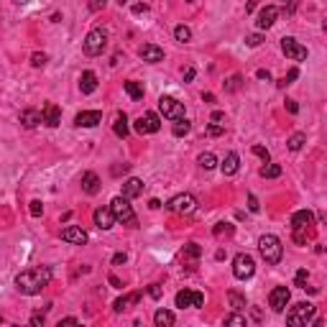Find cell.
Listing matches in <instances>:
<instances>
[{
  "label": "cell",
  "instance_id": "bcb514c9",
  "mask_svg": "<svg viewBox=\"0 0 327 327\" xmlns=\"http://www.w3.org/2000/svg\"><path fill=\"white\" fill-rule=\"evenodd\" d=\"M248 210H251V212H261V205H258L256 194H248Z\"/></svg>",
  "mask_w": 327,
  "mask_h": 327
},
{
  "label": "cell",
  "instance_id": "003e7915",
  "mask_svg": "<svg viewBox=\"0 0 327 327\" xmlns=\"http://www.w3.org/2000/svg\"><path fill=\"white\" fill-rule=\"evenodd\" d=\"M0 322H3V317H0Z\"/></svg>",
  "mask_w": 327,
  "mask_h": 327
},
{
  "label": "cell",
  "instance_id": "60d3db41",
  "mask_svg": "<svg viewBox=\"0 0 327 327\" xmlns=\"http://www.w3.org/2000/svg\"><path fill=\"white\" fill-rule=\"evenodd\" d=\"M251 151H253V153H256V156H258V159L264 161V164H266V161H271V153H268V149H264V146H253Z\"/></svg>",
  "mask_w": 327,
  "mask_h": 327
},
{
  "label": "cell",
  "instance_id": "d590c367",
  "mask_svg": "<svg viewBox=\"0 0 327 327\" xmlns=\"http://www.w3.org/2000/svg\"><path fill=\"white\" fill-rule=\"evenodd\" d=\"M307 279H309L307 268H299L297 276H294V286H299V289H307Z\"/></svg>",
  "mask_w": 327,
  "mask_h": 327
},
{
  "label": "cell",
  "instance_id": "7dc6e473",
  "mask_svg": "<svg viewBox=\"0 0 327 327\" xmlns=\"http://www.w3.org/2000/svg\"><path fill=\"white\" fill-rule=\"evenodd\" d=\"M149 294H151L153 299H161V286H159V284H151V286H149Z\"/></svg>",
  "mask_w": 327,
  "mask_h": 327
},
{
  "label": "cell",
  "instance_id": "836d02e7",
  "mask_svg": "<svg viewBox=\"0 0 327 327\" xmlns=\"http://www.w3.org/2000/svg\"><path fill=\"white\" fill-rule=\"evenodd\" d=\"M240 82H243V77H240V74L228 77V80H225V92H235V89L240 87Z\"/></svg>",
  "mask_w": 327,
  "mask_h": 327
},
{
  "label": "cell",
  "instance_id": "5b68a950",
  "mask_svg": "<svg viewBox=\"0 0 327 327\" xmlns=\"http://www.w3.org/2000/svg\"><path fill=\"white\" fill-rule=\"evenodd\" d=\"M85 54L87 57H100L102 51H105V46H108V31L105 29H92L87 33V38H85Z\"/></svg>",
  "mask_w": 327,
  "mask_h": 327
},
{
  "label": "cell",
  "instance_id": "cb8c5ba5",
  "mask_svg": "<svg viewBox=\"0 0 327 327\" xmlns=\"http://www.w3.org/2000/svg\"><path fill=\"white\" fill-rule=\"evenodd\" d=\"M312 222H315V215H312L309 210H297V212L292 215V228H294V230H299V228H309Z\"/></svg>",
  "mask_w": 327,
  "mask_h": 327
},
{
  "label": "cell",
  "instance_id": "ab89813d",
  "mask_svg": "<svg viewBox=\"0 0 327 327\" xmlns=\"http://www.w3.org/2000/svg\"><path fill=\"white\" fill-rule=\"evenodd\" d=\"M261 44H264V36H261V33H251V36H245V46L256 49V46H261Z\"/></svg>",
  "mask_w": 327,
  "mask_h": 327
},
{
  "label": "cell",
  "instance_id": "52a82bcc",
  "mask_svg": "<svg viewBox=\"0 0 327 327\" xmlns=\"http://www.w3.org/2000/svg\"><path fill=\"white\" fill-rule=\"evenodd\" d=\"M166 210H172V212H179V215H189L197 210V200L192 197V194H177V197H172L166 202Z\"/></svg>",
  "mask_w": 327,
  "mask_h": 327
},
{
  "label": "cell",
  "instance_id": "d6986e66",
  "mask_svg": "<svg viewBox=\"0 0 327 327\" xmlns=\"http://www.w3.org/2000/svg\"><path fill=\"white\" fill-rule=\"evenodd\" d=\"M220 169H222V174H225V177H233L240 169V156L235 153V151H228L225 159L220 161Z\"/></svg>",
  "mask_w": 327,
  "mask_h": 327
},
{
  "label": "cell",
  "instance_id": "ba28073f",
  "mask_svg": "<svg viewBox=\"0 0 327 327\" xmlns=\"http://www.w3.org/2000/svg\"><path fill=\"white\" fill-rule=\"evenodd\" d=\"M159 110H161L164 118H169V120H179V118H184V105H181L177 97H169V95L159 97Z\"/></svg>",
  "mask_w": 327,
  "mask_h": 327
},
{
  "label": "cell",
  "instance_id": "ee69618b",
  "mask_svg": "<svg viewBox=\"0 0 327 327\" xmlns=\"http://www.w3.org/2000/svg\"><path fill=\"white\" fill-rule=\"evenodd\" d=\"M31 64H33V67H44V64H46V54H44V51H36V54L31 57Z\"/></svg>",
  "mask_w": 327,
  "mask_h": 327
},
{
  "label": "cell",
  "instance_id": "44dd1931",
  "mask_svg": "<svg viewBox=\"0 0 327 327\" xmlns=\"http://www.w3.org/2000/svg\"><path fill=\"white\" fill-rule=\"evenodd\" d=\"M38 123H44L41 110H36V108H26V110L21 113V125H23V128H36Z\"/></svg>",
  "mask_w": 327,
  "mask_h": 327
},
{
  "label": "cell",
  "instance_id": "7bdbcfd3",
  "mask_svg": "<svg viewBox=\"0 0 327 327\" xmlns=\"http://www.w3.org/2000/svg\"><path fill=\"white\" fill-rule=\"evenodd\" d=\"M222 133H225V128H222L220 123H210V125H207V136H222Z\"/></svg>",
  "mask_w": 327,
  "mask_h": 327
},
{
  "label": "cell",
  "instance_id": "db71d44e",
  "mask_svg": "<svg viewBox=\"0 0 327 327\" xmlns=\"http://www.w3.org/2000/svg\"><path fill=\"white\" fill-rule=\"evenodd\" d=\"M128 172V164H123V166H113V177H120V174H125Z\"/></svg>",
  "mask_w": 327,
  "mask_h": 327
},
{
  "label": "cell",
  "instance_id": "816d5d0a",
  "mask_svg": "<svg viewBox=\"0 0 327 327\" xmlns=\"http://www.w3.org/2000/svg\"><path fill=\"white\" fill-rule=\"evenodd\" d=\"M125 261H128L125 253H115V256H113V266H120V264H125Z\"/></svg>",
  "mask_w": 327,
  "mask_h": 327
},
{
  "label": "cell",
  "instance_id": "d6a6232c",
  "mask_svg": "<svg viewBox=\"0 0 327 327\" xmlns=\"http://www.w3.org/2000/svg\"><path fill=\"white\" fill-rule=\"evenodd\" d=\"M174 38L181 41V44H187V41H192V31L187 29V26H177V29H174Z\"/></svg>",
  "mask_w": 327,
  "mask_h": 327
},
{
  "label": "cell",
  "instance_id": "d4e9b609",
  "mask_svg": "<svg viewBox=\"0 0 327 327\" xmlns=\"http://www.w3.org/2000/svg\"><path fill=\"white\" fill-rule=\"evenodd\" d=\"M153 322H156V327H172L177 322V317H174V312H169V309H159L153 315Z\"/></svg>",
  "mask_w": 327,
  "mask_h": 327
},
{
  "label": "cell",
  "instance_id": "4316f807",
  "mask_svg": "<svg viewBox=\"0 0 327 327\" xmlns=\"http://www.w3.org/2000/svg\"><path fill=\"white\" fill-rule=\"evenodd\" d=\"M113 130H115L118 138H125V136H128V115H125V113H118V115H115Z\"/></svg>",
  "mask_w": 327,
  "mask_h": 327
},
{
  "label": "cell",
  "instance_id": "30bf717a",
  "mask_svg": "<svg viewBox=\"0 0 327 327\" xmlns=\"http://www.w3.org/2000/svg\"><path fill=\"white\" fill-rule=\"evenodd\" d=\"M136 133H156V130H159L161 128V120H159V115H156V113H143L141 118H138V120H136Z\"/></svg>",
  "mask_w": 327,
  "mask_h": 327
},
{
  "label": "cell",
  "instance_id": "681fc988",
  "mask_svg": "<svg viewBox=\"0 0 327 327\" xmlns=\"http://www.w3.org/2000/svg\"><path fill=\"white\" fill-rule=\"evenodd\" d=\"M31 325H33V327H41V325H44V312H36V315L31 317Z\"/></svg>",
  "mask_w": 327,
  "mask_h": 327
},
{
  "label": "cell",
  "instance_id": "484cf974",
  "mask_svg": "<svg viewBox=\"0 0 327 327\" xmlns=\"http://www.w3.org/2000/svg\"><path fill=\"white\" fill-rule=\"evenodd\" d=\"M138 299H141V292H133V294H128V297H120V299H115L113 309H115V312H125L130 304H136Z\"/></svg>",
  "mask_w": 327,
  "mask_h": 327
},
{
  "label": "cell",
  "instance_id": "5bb4252c",
  "mask_svg": "<svg viewBox=\"0 0 327 327\" xmlns=\"http://www.w3.org/2000/svg\"><path fill=\"white\" fill-rule=\"evenodd\" d=\"M102 123V113L100 110H82L80 115L74 118V125L77 128H95Z\"/></svg>",
  "mask_w": 327,
  "mask_h": 327
},
{
  "label": "cell",
  "instance_id": "94428289",
  "mask_svg": "<svg viewBox=\"0 0 327 327\" xmlns=\"http://www.w3.org/2000/svg\"><path fill=\"white\" fill-rule=\"evenodd\" d=\"M202 100H205V102H210V105H212V102H215V95H212V92H207V95H202Z\"/></svg>",
  "mask_w": 327,
  "mask_h": 327
},
{
  "label": "cell",
  "instance_id": "c3c4849f",
  "mask_svg": "<svg viewBox=\"0 0 327 327\" xmlns=\"http://www.w3.org/2000/svg\"><path fill=\"white\" fill-rule=\"evenodd\" d=\"M284 105H286V110H289L292 115H297V113H299V105H297V100H286Z\"/></svg>",
  "mask_w": 327,
  "mask_h": 327
},
{
  "label": "cell",
  "instance_id": "91938a15",
  "mask_svg": "<svg viewBox=\"0 0 327 327\" xmlns=\"http://www.w3.org/2000/svg\"><path fill=\"white\" fill-rule=\"evenodd\" d=\"M133 13H149V5L138 3V5H133Z\"/></svg>",
  "mask_w": 327,
  "mask_h": 327
},
{
  "label": "cell",
  "instance_id": "9f6ffc18",
  "mask_svg": "<svg viewBox=\"0 0 327 327\" xmlns=\"http://www.w3.org/2000/svg\"><path fill=\"white\" fill-rule=\"evenodd\" d=\"M220 120H225V113H222V110H215V113H212V123H220Z\"/></svg>",
  "mask_w": 327,
  "mask_h": 327
},
{
  "label": "cell",
  "instance_id": "f1b7e54d",
  "mask_svg": "<svg viewBox=\"0 0 327 327\" xmlns=\"http://www.w3.org/2000/svg\"><path fill=\"white\" fill-rule=\"evenodd\" d=\"M192 130V123L187 120V118H179V120H174V128H172V133L177 136V138H181V136H187Z\"/></svg>",
  "mask_w": 327,
  "mask_h": 327
},
{
  "label": "cell",
  "instance_id": "e7e4bbea",
  "mask_svg": "<svg viewBox=\"0 0 327 327\" xmlns=\"http://www.w3.org/2000/svg\"><path fill=\"white\" fill-rule=\"evenodd\" d=\"M16 3H21V5H26V3H31V0H16Z\"/></svg>",
  "mask_w": 327,
  "mask_h": 327
},
{
  "label": "cell",
  "instance_id": "6125c7cd",
  "mask_svg": "<svg viewBox=\"0 0 327 327\" xmlns=\"http://www.w3.org/2000/svg\"><path fill=\"white\" fill-rule=\"evenodd\" d=\"M149 207H151V210H159L161 202H159V200H151V202H149Z\"/></svg>",
  "mask_w": 327,
  "mask_h": 327
},
{
  "label": "cell",
  "instance_id": "e575fe53",
  "mask_svg": "<svg viewBox=\"0 0 327 327\" xmlns=\"http://www.w3.org/2000/svg\"><path fill=\"white\" fill-rule=\"evenodd\" d=\"M202 256V248L197 243H187L184 245V258H200Z\"/></svg>",
  "mask_w": 327,
  "mask_h": 327
},
{
  "label": "cell",
  "instance_id": "11a10c76",
  "mask_svg": "<svg viewBox=\"0 0 327 327\" xmlns=\"http://www.w3.org/2000/svg\"><path fill=\"white\" fill-rule=\"evenodd\" d=\"M61 325H80V320H77V317H64V320H59V327Z\"/></svg>",
  "mask_w": 327,
  "mask_h": 327
},
{
  "label": "cell",
  "instance_id": "1f68e13d",
  "mask_svg": "<svg viewBox=\"0 0 327 327\" xmlns=\"http://www.w3.org/2000/svg\"><path fill=\"white\" fill-rule=\"evenodd\" d=\"M304 143H307V136H304V133H294L289 141H286V146H289L292 151H302Z\"/></svg>",
  "mask_w": 327,
  "mask_h": 327
},
{
  "label": "cell",
  "instance_id": "83f0119b",
  "mask_svg": "<svg viewBox=\"0 0 327 327\" xmlns=\"http://www.w3.org/2000/svg\"><path fill=\"white\" fill-rule=\"evenodd\" d=\"M264 179H276V177H281V166L279 164H271V161H266L264 166H261V172H258Z\"/></svg>",
  "mask_w": 327,
  "mask_h": 327
},
{
  "label": "cell",
  "instance_id": "74e56055",
  "mask_svg": "<svg viewBox=\"0 0 327 327\" xmlns=\"http://www.w3.org/2000/svg\"><path fill=\"white\" fill-rule=\"evenodd\" d=\"M228 299H230V304H233L235 309H243V307H245V299H243L238 292H228Z\"/></svg>",
  "mask_w": 327,
  "mask_h": 327
},
{
  "label": "cell",
  "instance_id": "be15d7a7",
  "mask_svg": "<svg viewBox=\"0 0 327 327\" xmlns=\"http://www.w3.org/2000/svg\"><path fill=\"white\" fill-rule=\"evenodd\" d=\"M294 5H297V0H284V8H289V10H292Z\"/></svg>",
  "mask_w": 327,
  "mask_h": 327
},
{
  "label": "cell",
  "instance_id": "f907efd6",
  "mask_svg": "<svg viewBox=\"0 0 327 327\" xmlns=\"http://www.w3.org/2000/svg\"><path fill=\"white\" fill-rule=\"evenodd\" d=\"M102 8H105V0H89V10H102Z\"/></svg>",
  "mask_w": 327,
  "mask_h": 327
},
{
  "label": "cell",
  "instance_id": "9a60e30c",
  "mask_svg": "<svg viewBox=\"0 0 327 327\" xmlns=\"http://www.w3.org/2000/svg\"><path fill=\"white\" fill-rule=\"evenodd\" d=\"M138 57H141L143 61H149V64H159V61L164 59V49L156 46V44H143V46L138 49Z\"/></svg>",
  "mask_w": 327,
  "mask_h": 327
},
{
  "label": "cell",
  "instance_id": "4dcf8cb0",
  "mask_svg": "<svg viewBox=\"0 0 327 327\" xmlns=\"http://www.w3.org/2000/svg\"><path fill=\"white\" fill-rule=\"evenodd\" d=\"M197 161H200V166L205 169V172H210V169H215V166H217V159H215V153H210V151H205V153L200 156Z\"/></svg>",
  "mask_w": 327,
  "mask_h": 327
},
{
  "label": "cell",
  "instance_id": "f546056e",
  "mask_svg": "<svg viewBox=\"0 0 327 327\" xmlns=\"http://www.w3.org/2000/svg\"><path fill=\"white\" fill-rule=\"evenodd\" d=\"M125 92L130 95V100H143V85L141 82H125Z\"/></svg>",
  "mask_w": 327,
  "mask_h": 327
},
{
  "label": "cell",
  "instance_id": "3957f363",
  "mask_svg": "<svg viewBox=\"0 0 327 327\" xmlns=\"http://www.w3.org/2000/svg\"><path fill=\"white\" fill-rule=\"evenodd\" d=\"M110 210L115 215V222H123V225H128V228H138V217L133 212V207H130V200L128 197H123V194L113 197Z\"/></svg>",
  "mask_w": 327,
  "mask_h": 327
},
{
  "label": "cell",
  "instance_id": "f6af8a7d",
  "mask_svg": "<svg viewBox=\"0 0 327 327\" xmlns=\"http://www.w3.org/2000/svg\"><path fill=\"white\" fill-rule=\"evenodd\" d=\"M29 210H31V217H41V212H44V205L38 202V200H33Z\"/></svg>",
  "mask_w": 327,
  "mask_h": 327
},
{
  "label": "cell",
  "instance_id": "7402d4cb",
  "mask_svg": "<svg viewBox=\"0 0 327 327\" xmlns=\"http://www.w3.org/2000/svg\"><path fill=\"white\" fill-rule=\"evenodd\" d=\"M138 194H143V181L136 179V177L125 179V181H123V197L133 200V197H138Z\"/></svg>",
  "mask_w": 327,
  "mask_h": 327
},
{
  "label": "cell",
  "instance_id": "e0dca14e",
  "mask_svg": "<svg viewBox=\"0 0 327 327\" xmlns=\"http://www.w3.org/2000/svg\"><path fill=\"white\" fill-rule=\"evenodd\" d=\"M61 240L74 243V245H85L87 243V233L82 228H77V225H69V228L61 230Z\"/></svg>",
  "mask_w": 327,
  "mask_h": 327
},
{
  "label": "cell",
  "instance_id": "4fadbf2b",
  "mask_svg": "<svg viewBox=\"0 0 327 327\" xmlns=\"http://www.w3.org/2000/svg\"><path fill=\"white\" fill-rule=\"evenodd\" d=\"M276 18H279V8H276V5H266V8H261V13H258V21H256L258 31H266V29H271V26L276 23Z\"/></svg>",
  "mask_w": 327,
  "mask_h": 327
},
{
  "label": "cell",
  "instance_id": "f35d334b",
  "mask_svg": "<svg viewBox=\"0 0 327 327\" xmlns=\"http://www.w3.org/2000/svg\"><path fill=\"white\" fill-rule=\"evenodd\" d=\"M297 77H299V69L294 67V69H289V74H286L284 80H279V87H289V85L297 80Z\"/></svg>",
  "mask_w": 327,
  "mask_h": 327
},
{
  "label": "cell",
  "instance_id": "6f0895ef",
  "mask_svg": "<svg viewBox=\"0 0 327 327\" xmlns=\"http://www.w3.org/2000/svg\"><path fill=\"white\" fill-rule=\"evenodd\" d=\"M194 74H197V72H194V67H189V69L184 72V82H192V80H194Z\"/></svg>",
  "mask_w": 327,
  "mask_h": 327
},
{
  "label": "cell",
  "instance_id": "7c38bea8",
  "mask_svg": "<svg viewBox=\"0 0 327 327\" xmlns=\"http://www.w3.org/2000/svg\"><path fill=\"white\" fill-rule=\"evenodd\" d=\"M174 302H177L179 309H184V307H202V304H205V294H202V292L184 289V292H179V294H177Z\"/></svg>",
  "mask_w": 327,
  "mask_h": 327
},
{
  "label": "cell",
  "instance_id": "6da1fadb",
  "mask_svg": "<svg viewBox=\"0 0 327 327\" xmlns=\"http://www.w3.org/2000/svg\"><path fill=\"white\" fill-rule=\"evenodd\" d=\"M49 281H51V268H46V266L26 268L16 276V289L26 297H33V294H41V289L49 286Z\"/></svg>",
  "mask_w": 327,
  "mask_h": 327
},
{
  "label": "cell",
  "instance_id": "8992f818",
  "mask_svg": "<svg viewBox=\"0 0 327 327\" xmlns=\"http://www.w3.org/2000/svg\"><path fill=\"white\" fill-rule=\"evenodd\" d=\"M253 271H256V261H253V256L238 253V256L233 258V276H235V279L245 281V279H251V276H253Z\"/></svg>",
  "mask_w": 327,
  "mask_h": 327
},
{
  "label": "cell",
  "instance_id": "603a6c76",
  "mask_svg": "<svg viewBox=\"0 0 327 327\" xmlns=\"http://www.w3.org/2000/svg\"><path fill=\"white\" fill-rule=\"evenodd\" d=\"M80 89H82V95H92L95 89H97V74L95 72H82L80 77Z\"/></svg>",
  "mask_w": 327,
  "mask_h": 327
},
{
  "label": "cell",
  "instance_id": "680465c9",
  "mask_svg": "<svg viewBox=\"0 0 327 327\" xmlns=\"http://www.w3.org/2000/svg\"><path fill=\"white\" fill-rule=\"evenodd\" d=\"M108 281H110V284L115 286V289H123V281H120V279H118V276H110Z\"/></svg>",
  "mask_w": 327,
  "mask_h": 327
},
{
  "label": "cell",
  "instance_id": "8fae6325",
  "mask_svg": "<svg viewBox=\"0 0 327 327\" xmlns=\"http://www.w3.org/2000/svg\"><path fill=\"white\" fill-rule=\"evenodd\" d=\"M289 299H292L289 289H286V286H276V289H271V294H268V307L273 312H284L286 304H289Z\"/></svg>",
  "mask_w": 327,
  "mask_h": 327
},
{
  "label": "cell",
  "instance_id": "8d00e7d4",
  "mask_svg": "<svg viewBox=\"0 0 327 327\" xmlns=\"http://www.w3.org/2000/svg\"><path fill=\"white\" fill-rule=\"evenodd\" d=\"M233 225H230V222H217V225L212 228V233L217 235V238H220V235H233Z\"/></svg>",
  "mask_w": 327,
  "mask_h": 327
},
{
  "label": "cell",
  "instance_id": "7a4b0ae2",
  "mask_svg": "<svg viewBox=\"0 0 327 327\" xmlns=\"http://www.w3.org/2000/svg\"><path fill=\"white\" fill-rule=\"evenodd\" d=\"M258 251H261V256H264L266 264L276 266L281 261V256H284V245H281V240L276 238V235L266 233V235H261V238H258Z\"/></svg>",
  "mask_w": 327,
  "mask_h": 327
},
{
  "label": "cell",
  "instance_id": "ac0fdd59",
  "mask_svg": "<svg viewBox=\"0 0 327 327\" xmlns=\"http://www.w3.org/2000/svg\"><path fill=\"white\" fill-rule=\"evenodd\" d=\"M41 118H44V123L49 128H57L61 123V110H59V105H54V102H46L44 110H41Z\"/></svg>",
  "mask_w": 327,
  "mask_h": 327
},
{
  "label": "cell",
  "instance_id": "03108f58",
  "mask_svg": "<svg viewBox=\"0 0 327 327\" xmlns=\"http://www.w3.org/2000/svg\"><path fill=\"white\" fill-rule=\"evenodd\" d=\"M118 3H120V5H123V3H128V0H118Z\"/></svg>",
  "mask_w": 327,
  "mask_h": 327
},
{
  "label": "cell",
  "instance_id": "277c9868",
  "mask_svg": "<svg viewBox=\"0 0 327 327\" xmlns=\"http://www.w3.org/2000/svg\"><path fill=\"white\" fill-rule=\"evenodd\" d=\"M315 312H317V307H315V304H309V302H299V304H294L289 312H286V322H289L292 327H304L312 317H315Z\"/></svg>",
  "mask_w": 327,
  "mask_h": 327
},
{
  "label": "cell",
  "instance_id": "b9f144b4",
  "mask_svg": "<svg viewBox=\"0 0 327 327\" xmlns=\"http://www.w3.org/2000/svg\"><path fill=\"white\" fill-rule=\"evenodd\" d=\"M225 325H240V327H245L248 320H245L243 315H228V317H225Z\"/></svg>",
  "mask_w": 327,
  "mask_h": 327
},
{
  "label": "cell",
  "instance_id": "f5cc1de1",
  "mask_svg": "<svg viewBox=\"0 0 327 327\" xmlns=\"http://www.w3.org/2000/svg\"><path fill=\"white\" fill-rule=\"evenodd\" d=\"M256 77H258V80H266V82H271V72H268V69H258V72H256Z\"/></svg>",
  "mask_w": 327,
  "mask_h": 327
},
{
  "label": "cell",
  "instance_id": "9c48e42d",
  "mask_svg": "<svg viewBox=\"0 0 327 327\" xmlns=\"http://www.w3.org/2000/svg\"><path fill=\"white\" fill-rule=\"evenodd\" d=\"M281 51L286 57H289L292 61H304L307 59V49L297 41V38H292V36H286V38H281Z\"/></svg>",
  "mask_w": 327,
  "mask_h": 327
},
{
  "label": "cell",
  "instance_id": "2e32d148",
  "mask_svg": "<svg viewBox=\"0 0 327 327\" xmlns=\"http://www.w3.org/2000/svg\"><path fill=\"white\" fill-rule=\"evenodd\" d=\"M95 225L100 230H110L115 225V215H113L110 207H97L95 210Z\"/></svg>",
  "mask_w": 327,
  "mask_h": 327
},
{
  "label": "cell",
  "instance_id": "ffe728a7",
  "mask_svg": "<svg viewBox=\"0 0 327 327\" xmlns=\"http://www.w3.org/2000/svg\"><path fill=\"white\" fill-rule=\"evenodd\" d=\"M80 181H82V192L89 194V197H92V194H97L100 187H102V184H100V177H97L95 172H85Z\"/></svg>",
  "mask_w": 327,
  "mask_h": 327
}]
</instances>
